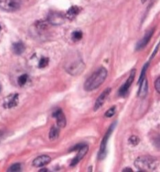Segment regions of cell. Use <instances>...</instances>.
<instances>
[{
    "mask_svg": "<svg viewBox=\"0 0 160 172\" xmlns=\"http://www.w3.org/2000/svg\"><path fill=\"white\" fill-rule=\"evenodd\" d=\"M28 78V74H24L21 75V76L19 77V78H18V84H19L20 86H24L25 83H26Z\"/></svg>",
    "mask_w": 160,
    "mask_h": 172,
    "instance_id": "obj_20",
    "label": "cell"
},
{
    "mask_svg": "<svg viewBox=\"0 0 160 172\" xmlns=\"http://www.w3.org/2000/svg\"><path fill=\"white\" fill-rule=\"evenodd\" d=\"M129 142L131 145L133 146H136L138 144H139L140 142V139L139 138V137H136V136H132V137H131L129 139Z\"/></svg>",
    "mask_w": 160,
    "mask_h": 172,
    "instance_id": "obj_22",
    "label": "cell"
},
{
    "mask_svg": "<svg viewBox=\"0 0 160 172\" xmlns=\"http://www.w3.org/2000/svg\"><path fill=\"white\" fill-rule=\"evenodd\" d=\"M107 77V70L104 67H100L99 69L87 78L84 84V89L87 92L93 91L99 88L104 83Z\"/></svg>",
    "mask_w": 160,
    "mask_h": 172,
    "instance_id": "obj_1",
    "label": "cell"
},
{
    "mask_svg": "<svg viewBox=\"0 0 160 172\" xmlns=\"http://www.w3.org/2000/svg\"><path fill=\"white\" fill-rule=\"evenodd\" d=\"M59 134H60L59 128L55 126H53L50 129V131L49 133V138L50 141H54V140L57 139L59 137Z\"/></svg>",
    "mask_w": 160,
    "mask_h": 172,
    "instance_id": "obj_17",
    "label": "cell"
},
{
    "mask_svg": "<svg viewBox=\"0 0 160 172\" xmlns=\"http://www.w3.org/2000/svg\"><path fill=\"white\" fill-rule=\"evenodd\" d=\"M83 38V33L81 30H76L72 33V39L74 41L81 40Z\"/></svg>",
    "mask_w": 160,
    "mask_h": 172,
    "instance_id": "obj_18",
    "label": "cell"
},
{
    "mask_svg": "<svg viewBox=\"0 0 160 172\" xmlns=\"http://www.w3.org/2000/svg\"><path fill=\"white\" fill-rule=\"evenodd\" d=\"M154 30H155L154 28H152V29L149 30L147 32L146 34H145V35L143 37V38L137 44V46H136L137 51H140V50L143 49L145 46L148 44V43L151 40L152 36L154 33Z\"/></svg>",
    "mask_w": 160,
    "mask_h": 172,
    "instance_id": "obj_10",
    "label": "cell"
},
{
    "mask_svg": "<svg viewBox=\"0 0 160 172\" xmlns=\"http://www.w3.org/2000/svg\"><path fill=\"white\" fill-rule=\"evenodd\" d=\"M19 103V94H11L4 99L3 106L6 109H10L16 107Z\"/></svg>",
    "mask_w": 160,
    "mask_h": 172,
    "instance_id": "obj_6",
    "label": "cell"
},
{
    "mask_svg": "<svg viewBox=\"0 0 160 172\" xmlns=\"http://www.w3.org/2000/svg\"><path fill=\"white\" fill-rule=\"evenodd\" d=\"M39 171H41V172H43V171H48V169H42L40 170Z\"/></svg>",
    "mask_w": 160,
    "mask_h": 172,
    "instance_id": "obj_29",
    "label": "cell"
},
{
    "mask_svg": "<svg viewBox=\"0 0 160 172\" xmlns=\"http://www.w3.org/2000/svg\"><path fill=\"white\" fill-rule=\"evenodd\" d=\"M64 20L65 18L63 15L59 12H50L48 16V22L55 26L63 24Z\"/></svg>",
    "mask_w": 160,
    "mask_h": 172,
    "instance_id": "obj_7",
    "label": "cell"
},
{
    "mask_svg": "<svg viewBox=\"0 0 160 172\" xmlns=\"http://www.w3.org/2000/svg\"><path fill=\"white\" fill-rule=\"evenodd\" d=\"M25 45L24 44V43L21 41L14 43L12 46L13 52L17 55H21L25 51Z\"/></svg>",
    "mask_w": 160,
    "mask_h": 172,
    "instance_id": "obj_16",
    "label": "cell"
},
{
    "mask_svg": "<svg viewBox=\"0 0 160 172\" xmlns=\"http://www.w3.org/2000/svg\"><path fill=\"white\" fill-rule=\"evenodd\" d=\"M85 68V65L81 61H76L74 63H71L67 67V73L72 75H78L81 74L82 72Z\"/></svg>",
    "mask_w": 160,
    "mask_h": 172,
    "instance_id": "obj_5",
    "label": "cell"
},
{
    "mask_svg": "<svg viewBox=\"0 0 160 172\" xmlns=\"http://www.w3.org/2000/svg\"><path fill=\"white\" fill-rule=\"evenodd\" d=\"M111 91V89L110 88H108L106 89H104V90L103 92V93H102V94L99 96V98L97 99L95 103V105H94V107H93L94 111H97L103 105V104L107 99L108 96H109Z\"/></svg>",
    "mask_w": 160,
    "mask_h": 172,
    "instance_id": "obj_9",
    "label": "cell"
},
{
    "mask_svg": "<svg viewBox=\"0 0 160 172\" xmlns=\"http://www.w3.org/2000/svg\"><path fill=\"white\" fill-rule=\"evenodd\" d=\"M115 109H116L115 106H114V107H111V108L109 110H107V112L104 114L105 116L110 118V117L114 116V114H115Z\"/></svg>",
    "mask_w": 160,
    "mask_h": 172,
    "instance_id": "obj_24",
    "label": "cell"
},
{
    "mask_svg": "<svg viewBox=\"0 0 160 172\" xmlns=\"http://www.w3.org/2000/svg\"><path fill=\"white\" fill-rule=\"evenodd\" d=\"M22 5V0H0V8L6 12H14Z\"/></svg>",
    "mask_w": 160,
    "mask_h": 172,
    "instance_id": "obj_4",
    "label": "cell"
},
{
    "mask_svg": "<svg viewBox=\"0 0 160 172\" xmlns=\"http://www.w3.org/2000/svg\"><path fill=\"white\" fill-rule=\"evenodd\" d=\"M81 7H78L77 6H72L68 9L66 13V15H65V17H66L68 19L73 20L74 19H75L76 17L81 13Z\"/></svg>",
    "mask_w": 160,
    "mask_h": 172,
    "instance_id": "obj_14",
    "label": "cell"
},
{
    "mask_svg": "<svg viewBox=\"0 0 160 172\" xmlns=\"http://www.w3.org/2000/svg\"><path fill=\"white\" fill-rule=\"evenodd\" d=\"M48 63L49 59L47 57H42L39 62V68H44L46 66H48Z\"/></svg>",
    "mask_w": 160,
    "mask_h": 172,
    "instance_id": "obj_19",
    "label": "cell"
},
{
    "mask_svg": "<svg viewBox=\"0 0 160 172\" xmlns=\"http://www.w3.org/2000/svg\"><path fill=\"white\" fill-rule=\"evenodd\" d=\"M116 124H117V122H115V123H113L111 126L109 128V130L105 134L104 138H103V141H101V144L100 147V150L99 152V159L100 160L104 159L107 156V145L109 137L112 134L113 131H114L115 127L116 126Z\"/></svg>",
    "mask_w": 160,
    "mask_h": 172,
    "instance_id": "obj_3",
    "label": "cell"
},
{
    "mask_svg": "<svg viewBox=\"0 0 160 172\" xmlns=\"http://www.w3.org/2000/svg\"><path fill=\"white\" fill-rule=\"evenodd\" d=\"M146 2H147V0H141V2H142L143 3H145Z\"/></svg>",
    "mask_w": 160,
    "mask_h": 172,
    "instance_id": "obj_30",
    "label": "cell"
},
{
    "mask_svg": "<svg viewBox=\"0 0 160 172\" xmlns=\"http://www.w3.org/2000/svg\"><path fill=\"white\" fill-rule=\"evenodd\" d=\"M51 158L48 155L40 156L33 160L32 165L35 167H41L49 164L51 162Z\"/></svg>",
    "mask_w": 160,
    "mask_h": 172,
    "instance_id": "obj_13",
    "label": "cell"
},
{
    "mask_svg": "<svg viewBox=\"0 0 160 172\" xmlns=\"http://www.w3.org/2000/svg\"><path fill=\"white\" fill-rule=\"evenodd\" d=\"M135 76H136V70H133L131 71V73L130 76H129L128 79H127L126 81L125 82V83L122 86L120 89V90H119V95L120 96H124L127 94L129 88L131 87V85H132L133 82L134 81Z\"/></svg>",
    "mask_w": 160,
    "mask_h": 172,
    "instance_id": "obj_8",
    "label": "cell"
},
{
    "mask_svg": "<svg viewBox=\"0 0 160 172\" xmlns=\"http://www.w3.org/2000/svg\"><path fill=\"white\" fill-rule=\"evenodd\" d=\"M158 48H159V44H157V48H155V51L153 52V53H152V57H151V59H152V58H153V57H154V56H155V54L157 52Z\"/></svg>",
    "mask_w": 160,
    "mask_h": 172,
    "instance_id": "obj_27",
    "label": "cell"
},
{
    "mask_svg": "<svg viewBox=\"0 0 160 172\" xmlns=\"http://www.w3.org/2000/svg\"><path fill=\"white\" fill-rule=\"evenodd\" d=\"M54 118H56L57 121V125L59 127H65L66 126V118H65V114L63 111L61 109L56 110L52 114Z\"/></svg>",
    "mask_w": 160,
    "mask_h": 172,
    "instance_id": "obj_12",
    "label": "cell"
},
{
    "mask_svg": "<svg viewBox=\"0 0 160 172\" xmlns=\"http://www.w3.org/2000/svg\"><path fill=\"white\" fill-rule=\"evenodd\" d=\"M148 89V81L147 80V78H145L140 82L139 90H138V93H137V96L140 98H144L147 94Z\"/></svg>",
    "mask_w": 160,
    "mask_h": 172,
    "instance_id": "obj_15",
    "label": "cell"
},
{
    "mask_svg": "<svg viewBox=\"0 0 160 172\" xmlns=\"http://www.w3.org/2000/svg\"><path fill=\"white\" fill-rule=\"evenodd\" d=\"M88 150H89L88 145H87L86 144H85L81 149L78 150V152L77 153V155H76L74 159L72 160L70 165L72 167H74V166L76 165V164H77L80 162V161H81L83 159V158H84V156L87 154V152H88Z\"/></svg>",
    "mask_w": 160,
    "mask_h": 172,
    "instance_id": "obj_11",
    "label": "cell"
},
{
    "mask_svg": "<svg viewBox=\"0 0 160 172\" xmlns=\"http://www.w3.org/2000/svg\"><path fill=\"white\" fill-rule=\"evenodd\" d=\"M122 171H124V172H128V171H129V172H132L133 170H132L131 169V168H125V169H124L122 170Z\"/></svg>",
    "mask_w": 160,
    "mask_h": 172,
    "instance_id": "obj_28",
    "label": "cell"
},
{
    "mask_svg": "<svg viewBox=\"0 0 160 172\" xmlns=\"http://www.w3.org/2000/svg\"><path fill=\"white\" fill-rule=\"evenodd\" d=\"M157 164V160L150 156H140L135 161V166L140 171H153L156 169Z\"/></svg>",
    "mask_w": 160,
    "mask_h": 172,
    "instance_id": "obj_2",
    "label": "cell"
},
{
    "mask_svg": "<svg viewBox=\"0 0 160 172\" xmlns=\"http://www.w3.org/2000/svg\"><path fill=\"white\" fill-rule=\"evenodd\" d=\"M155 88L156 91L157 92V93H160V78H157V79L155 81Z\"/></svg>",
    "mask_w": 160,
    "mask_h": 172,
    "instance_id": "obj_26",
    "label": "cell"
},
{
    "mask_svg": "<svg viewBox=\"0 0 160 172\" xmlns=\"http://www.w3.org/2000/svg\"><path fill=\"white\" fill-rule=\"evenodd\" d=\"M21 165L20 163H16L14 164L13 165L10 166L9 167V169H8V172H18V171H21Z\"/></svg>",
    "mask_w": 160,
    "mask_h": 172,
    "instance_id": "obj_21",
    "label": "cell"
},
{
    "mask_svg": "<svg viewBox=\"0 0 160 172\" xmlns=\"http://www.w3.org/2000/svg\"><path fill=\"white\" fill-rule=\"evenodd\" d=\"M1 30H2V27L1 26H0V32H1Z\"/></svg>",
    "mask_w": 160,
    "mask_h": 172,
    "instance_id": "obj_31",
    "label": "cell"
},
{
    "mask_svg": "<svg viewBox=\"0 0 160 172\" xmlns=\"http://www.w3.org/2000/svg\"><path fill=\"white\" fill-rule=\"evenodd\" d=\"M85 145V143H78L76 144L75 146H74L73 148H71L70 149V152H74V151H78V150L81 149L82 147Z\"/></svg>",
    "mask_w": 160,
    "mask_h": 172,
    "instance_id": "obj_25",
    "label": "cell"
},
{
    "mask_svg": "<svg viewBox=\"0 0 160 172\" xmlns=\"http://www.w3.org/2000/svg\"><path fill=\"white\" fill-rule=\"evenodd\" d=\"M1 89H2L1 88V85H0V92H1Z\"/></svg>",
    "mask_w": 160,
    "mask_h": 172,
    "instance_id": "obj_32",
    "label": "cell"
},
{
    "mask_svg": "<svg viewBox=\"0 0 160 172\" xmlns=\"http://www.w3.org/2000/svg\"><path fill=\"white\" fill-rule=\"evenodd\" d=\"M148 65H149V63H147L146 64V65H144L142 70H141V75H140V77L139 80H138V83H139V84L140 83V82L144 79V78H145V76H146V72H147V70L148 67Z\"/></svg>",
    "mask_w": 160,
    "mask_h": 172,
    "instance_id": "obj_23",
    "label": "cell"
}]
</instances>
